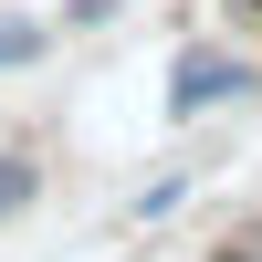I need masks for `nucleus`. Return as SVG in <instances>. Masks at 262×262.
I'll return each mask as SVG.
<instances>
[{
	"label": "nucleus",
	"instance_id": "nucleus-3",
	"mask_svg": "<svg viewBox=\"0 0 262 262\" xmlns=\"http://www.w3.org/2000/svg\"><path fill=\"white\" fill-rule=\"evenodd\" d=\"M32 200H42V168H32V147H0V231H11Z\"/></svg>",
	"mask_w": 262,
	"mask_h": 262
},
{
	"label": "nucleus",
	"instance_id": "nucleus-1",
	"mask_svg": "<svg viewBox=\"0 0 262 262\" xmlns=\"http://www.w3.org/2000/svg\"><path fill=\"white\" fill-rule=\"evenodd\" d=\"M252 95H262L252 53H231V42H179V63H168V126H200V116L252 105Z\"/></svg>",
	"mask_w": 262,
	"mask_h": 262
},
{
	"label": "nucleus",
	"instance_id": "nucleus-2",
	"mask_svg": "<svg viewBox=\"0 0 262 262\" xmlns=\"http://www.w3.org/2000/svg\"><path fill=\"white\" fill-rule=\"evenodd\" d=\"M42 53H53V21H32V11H0V74H32Z\"/></svg>",
	"mask_w": 262,
	"mask_h": 262
},
{
	"label": "nucleus",
	"instance_id": "nucleus-4",
	"mask_svg": "<svg viewBox=\"0 0 262 262\" xmlns=\"http://www.w3.org/2000/svg\"><path fill=\"white\" fill-rule=\"evenodd\" d=\"M179 200H189V179H179V168H168V179H147L137 200H126V210H137V221H168V210H179Z\"/></svg>",
	"mask_w": 262,
	"mask_h": 262
},
{
	"label": "nucleus",
	"instance_id": "nucleus-5",
	"mask_svg": "<svg viewBox=\"0 0 262 262\" xmlns=\"http://www.w3.org/2000/svg\"><path fill=\"white\" fill-rule=\"evenodd\" d=\"M210 262H262V221H231L221 242H210Z\"/></svg>",
	"mask_w": 262,
	"mask_h": 262
}]
</instances>
